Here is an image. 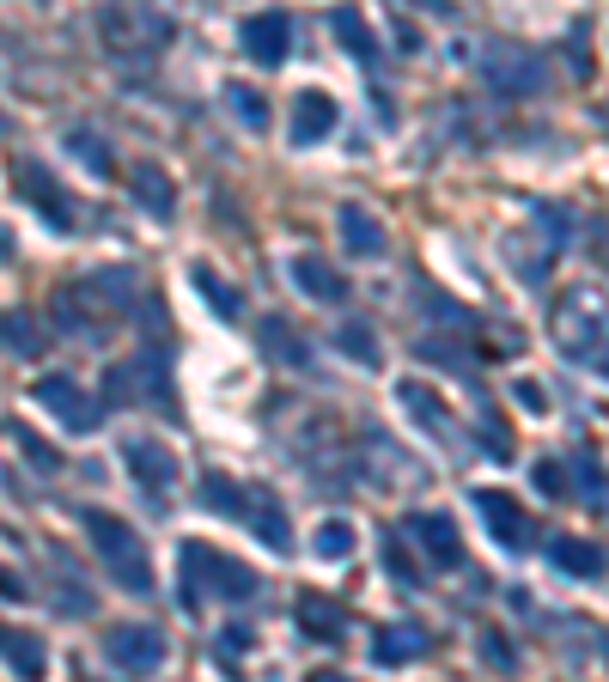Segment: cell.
I'll list each match as a JSON object with an SVG mask.
<instances>
[{
    "mask_svg": "<svg viewBox=\"0 0 609 682\" xmlns=\"http://www.w3.org/2000/svg\"><path fill=\"white\" fill-rule=\"evenodd\" d=\"M554 347L609 378V299L598 287H573L554 305Z\"/></svg>",
    "mask_w": 609,
    "mask_h": 682,
    "instance_id": "cell-1",
    "label": "cell"
},
{
    "mask_svg": "<svg viewBox=\"0 0 609 682\" xmlns=\"http://www.w3.org/2000/svg\"><path fill=\"white\" fill-rule=\"evenodd\" d=\"M184 603H202V597H219V603H244L263 591V579L256 567H244V561L219 555V548L207 543H184Z\"/></svg>",
    "mask_w": 609,
    "mask_h": 682,
    "instance_id": "cell-2",
    "label": "cell"
},
{
    "mask_svg": "<svg viewBox=\"0 0 609 682\" xmlns=\"http://www.w3.org/2000/svg\"><path fill=\"white\" fill-rule=\"evenodd\" d=\"M80 524H86V536H92V548L104 561H110V573L122 579L128 591H153V561H147V548H140V536L128 531L116 512H98V506H86L80 512Z\"/></svg>",
    "mask_w": 609,
    "mask_h": 682,
    "instance_id": "cell-3",
    "label": "cell"
},
{
    "mask_svg": "<svg viewBox=\"0 0 609 682\" xmlns=\"http://www.w3.org/2000/svg\"><path fill=\"white\" fill-rule=\"evenodd\" d=\"M104 403H171L159 347H147L140 359H122V366L104 372Z\"/></svg>",
    "mask_w": 609,
    "mask_h": 682,
    "instance_id": "cell-4",
    "label": "cell"
},
{
    "mask_svg": "<svg viewBox=\"0 0 609 682\" xmlns=\"http://www.w3.org/2000/svg\"><path fill=\"white\" fill-rule=\"evenodd\" d=\"M482 73H488V86L507 92V98H537L542 86H549V68H542L530 49H518V43H494V49H488Z\"/></svg>",
    "mask_w": 609,
    "mask_h": 682,
    "instance_id": "cell-5",
    "label": "cell"
},
{
    "mask_svg": "<svg viewBox=\"0 0 609 682\" xmlns=\"http://www.w3.org/2000/svg\"><path fill=\"white\" fill-rule=\"evenodd\" d=\"M31 396L49 408V415L61 421L68 433H98V421H104V403H92V396L80 391L73 378H61V372H49V378H37L31 384Z\"/></svg>",
    "mask_w": 609,
    "mask_h": 682,
    "instance_id": "cell-6",
    "label": "cell"
},
{
    "mask_svg": "<svg viewBox=\"0 0 609 682\" xmlns=\"http://www.w3.org/2000/svg\"><path fill=\"white\" fill-rule=\"evenodd\" d=\"M475 512L488 518V536H494L500 548H512V555H530V548H537V524H530V512L518 506L512 494L482 487V494H475Z\"/></svg>",
    "mask_w": 609,
    "mask_h": 682,
    "instance_id": "cell-7",
    "label": "cell"
},
{
    "mask_svg": "<svg viewBox=\"0 0 609 682\" xmlns=\"http://www.w3.org/2000/svg\"><path fill=\"white\" fill-rule=\"evenodd\" d=\"M238 43H244V56H251L256 68H281V61L293 56V19L281 7L251 12V19L238 24Z\"/></svg>",
    "mask_w": 609,
    "mask_h": 682,
    "instance_id": "cell-8",
    "label": "cell"
},
{
    "mask_svg": "<svg viewBox=\"0 0 609 682\" xmlns=\"http://www.w3.org/2000/svg\"><path fill=\"white\" fill-rule=\"evenodd\" d=\"M396 403H403V415H409L414 427L426 433V439H439V445H451V439H458V415L445 408V396H439L433 384H421V378L396 384Z\"/></svg>",
    "mask_w": 609,
    "mask_h": 682,
    "instance_id": "cell-9",
    "label": "cell"
},
{
    "mask_svg": "<svg viewBox=\"0 0 609 682\" xmlns=\"http://www.w3.org/2000/svg\"><path fill=\"white\" fill-rule=\"evenodd\" d=\"M104 652H110V664H122V671L153 676L165 664V634L147 627V622H128V627H116V634L104 640Z\"/></svg>",
    "mask_w": 609,
    "mask_h": 682,
    "instance_id": "cell-10",
    "label": "cell"
},
{
    "mask_svg": "<svg viewBox=\"0 0 609 682\" xmlns=\"http://www.w3.org/2000/svg\"><path fill=\"white\" fill-rule=\"evenodd\" d=\"M56 189H61V184H56V177H49L37 159H19V196L31 201V208L43 214V220L56 226V231H73V220H80V208H73V201H61Z\"/></svg>",
    "mask_w": 609,
    "mask_h": 682,
    "instance_id": "cell-11",
    "label": "cell"
},
{
    "mask_svg": "<svg viewBox=\"0 0 609 682\" xmlns=\"http://www.w3.org/2000/svg\"><path fill=\"white\" fill-rule=\"evenodd\" d=\"M403 531L433 555V567H463V536H458V518H451V512H414Z\"/></svg>",
    "mask_w": 609,
    "mask_h": 682,
    "instance_id": "cell-12",
    "label": "cell"
},
{
    "mask_svg": "<svg viewBox=\"0 0 609 682\" xmlns=\"http://www.w3.org/2000/svg\"><path fill=\"white\" fill-rule=\"evenodd\" d=\"M122 463L147 494H165V487L177 482V457H171V445H159V439H122Z\"/></svg>",
    "mask_w": 609,
    "mask_h": 682,
    "instance_id": "cell-13",
    "label": "cell"
},
{
    "mask_svg": "<svg viewBox=\"0 0 609 682\" xmlns=\"http://www.w3.org/2000/svg\"><path fill=\"white\" fill-rule=\"evenodd\" d=\"M335 122H342V105H335V92H299V105H293V147H317V140L335 135Z\"/></svg>",
    "mask_w": 609,
    "mask_h": 682,
    "instance_id": "cell-14",
    "label": "cell"
},
{
    "mask_svg": "<svg viewBox=\"0 0 609 682\" xmlns=\"http://www.w3.org/2000/svg\"><path fill=\"white\" fill-rule=\"evenodd\" d=\"M244 524L256 531V543H263L268 555H293V524H287V506H281L275 494H263V487H256L251 506H244Z\"/></svg>",
    "mask_w": 609,
    "mask_h": 682,
    "instance_id": "cell-15",
    "label": "cell"
},
{
    "mask_svg": "<svg viewBox=\"0 0 609 682\" xmlns=\"http://www.w3.org/2000/svg\"><path fill=\"white\" fill-rule=\"evenodd\" d=\"M287 275H293V287H299L305 299H317V305H342V299H347V280L335 275V268L323 263V256H311V250L293 256Z\"/></svg>",
    "mask_w": 609,
    "mask_h": 682,
    "instance_id": "cell-16",
    "label": "cell"
},
{
    "mask_svg": "<svg viewBox=\"0 0 609 682\" xmlns=\"http://www.w3.org/2000/svg\"><path fill=\"white\" fill-rule=\"evenodd\" d=\"M421 652H426V634H421V627H409V622L379 627V634H372V664H384V671H396V664H414Z\"/></svg>",
    "mask_w": 609,
    "mask_h": 682,
    "instance_id": "cell-17",
    "label": "cell"
},
{
    "mask_svg": "<svg viewBox=\"0 0 609 682\" xmlns=\"http://www.w3.org/2000/svg\"><path fill=\"white\" fill-rule=\"evenodd\" d=\"M549 561H554V573H567V579H598V573L609 567L603 548L586 543V536H554V543H549Z\"/></svg>",
    "mask_w": 609,
    "mask_h": 682,
    "instance_id": "cell-18",
    "label": "cell"
},
{
    "mask_svg": "<svg viewBox=\"0 0 609 682\" xmlns=\"http://www.w3.org/2000/svg\"><path fill=\"white\" fill-rule=\"evenodd\" d=\"M335 226H342V250L347 256H384V226L372 220L360 201H347V208L335 214Z\"/></svg>",
    "mask_w": 609,
    "mask_h": 682,
    "instance_id": "cell-19",
    "label": "cell"
},
{
    "mask_svg": "<svg viewBox=\"0 0 609 682\" xmlns=\"http://www.w3.org/2000/svg\"><path fill=\"white\" fill-rule=\"evenodd\" d=\"M128 184H135V201L153 214V220H171V214H177V189H171V177H165L159 165H135Z\"/></svg>",
    "mask_w": 609,
    "mask_h": 682,
    "instance_id": "cell-20",
    "label": "cell"
},
{
    "mask_svg": "<svg viewBox=\"0 0 609 682\" xmlns=\"http://www.w3.org/2000/svg\"><path fill=\"white\" fill-rule=\"evenodd\" d=\"M299 627L311 640H323V646H335V640L347 634V615H342V603H330V597H317V591H305L299 597Z\"/></svg>",
    "mask_w": 609,
    "mask_h": 682,
    "instance_id": "cell-21",
    "label": "cell"
},
{
    "mask_svg": "<svg viewBox=\"0 0 609 682\" xmlns=\"http://www.w3.org/2000/svg\"><path fill=\"white\" fill-rule=\"evenodd\" d=\"M330 24H335V37H342V49H347L354 61H366V68L379 61V37H372V24L360 19L354 7H335V12H330Z\"/></svg>",
    "mask_w": 609,
    "mask_h": 682,
    "instance_id": "cell-22",
    "label": "cell"
},
{
    "mask_svg": "<svg viewBox=\"0 0 609 682\" xmlns=\"http://www.w3.org/2000/svg\"><path fill=\"white\" fill-rule=\"evenodd\" d=\"M0 347L19 359H37L43 354V329H37L31 312H0Z\"/></svg>",
    "mask_w": 609,
    "mask_h": 682,
    "instance_id": "cell-23",
    "label": "cell"
},
{
    "mask_svg": "<svg viewBox=\"0 0 609 682\" xmlns=\"http://www.w3.org/2000/svg\"><path fill=\"white\" fill-rule=\"evenodd\" d=\"M0 659H7L19 676H43V640L19 634V627H0Z\"/></svg>",
    "mask_w": 609,
    "mask_h": 682,
    "instance_id": "cell-24",
    "label": "cell"
},
{
    "mask_svg": "<svg viewBox=\"0 0 609 682\" xmlns=\"http://www.w3.org/2000/svg\"><path fill=\"white\" fill-rule=\"evenodd\" d=\"M330 347H335L342 359H354V366H379V359H384V347H379V336H372V324H342V329L330 336Z\"/></svg>",
    "mask_w": 609,
    "mask_h": 682,
    "instance_id": "cell-25",
    "label": "cell"
},
{
    "mask_svg": "<svg viewBox=\"0 0 609 682\" xmlns=\"http://www.w3.org/2000/svg\"><path fill=\"white\" fill-rule=\"evenodd\" d=\"M189 275H196L202 299L214 305V312L226 317V324H238V317H244V299H238V287H232V280H219V275H214V268H207V263H196V268H189Z\"/></svg>",
    "mask_w": 609,
    "mask_h": 682,
    "instance_id": "cell-26",
    "label": "cell"
},
{
    "mask_svg": "<svg viewBox=\"0 0 609 682\" xmlns=\"http://www.w3.org/2000/svg\"><path fill=\"white\" fill-rule=\"evenodd\" d=\"M202 506L207 512H219V518H244V506H251V494H244V487L238 482H232V475H207V482H202Z\"/></svg>",
    "mask_w": 609,
    "mask_h": 682,
    "instance_id": "cell-27",
    "label": "cell"
},
{
    "mask_svg": "<svg viewBox=\"0 0 609 682\" xmlns=\"http://www.w3.org/2000/svg\"><path fill=\"white\" fill-rule=\"evenodd\" d=\"M354 543H360V536H354V524H347V518H323L317 536H311V555H317V561H347V555H354Z\"/></svg>",
    "mask_w": 609,
    "mask_h": 682,
    "instance_id": "cell-28",
    "label": "cell"
},
{
    "mask_svg": "<svg viewBox=\"0 0 609 682\" xmlns=\"http://www.w3.org/2000/svg\"><path fill=\"white\" fill-rule=\"evenodd\" d=\"M530 482H537L542 500H567V494H573V470H567L561 457H537V463H530Z\"/></svg>",
    "mask_w": 609,
    "mask_h": 682,
    "instance_id": "cell-29",
    "label": "cell"
},
{
    "mask_svg": "<svg viewBox=\"0 0 609 682\" xmlns=\"http://www.w3.org/2000/svg\"><path fill=\"white\" fill-rule=\"evenodd\" d=\"M263 354L287 359V366H305V359H311V347H305V342H293V329L281 324V317H268V324H263Z\"/></svg>",
    "mask_w": 609,
    "mask_h": 682,
    "instance_id": "cell-30",
    "label": "cell"
},
{
    "mask_svg": "<svg viewBox=\"0 0 609 682\" xmlns=\"http://www.w3.org/2000/svg\"><path fill=\"white\" fill-rule=\"evenodd\" d=\"M226 105L238 110V116H244V122H251V128H268V98L256 92V86L232 80V86H226Z\"/></svg>",
    "mask_w": 609,
    "mask_h": 682,
    "instance_id": "cell-31",
    "label": "cell"
},
{
    "mask_svg": "<svg viewBox=\"0 0 609 682\" xmlns=\"http://www.w3.org/2000/svg\"><path fill=\"white\" fill-rule=\"evenodd\" d=\"M573 475H579V494H586V506H609V482H603L598 457L579 452V457H573Z\"/></svg>",
    "mask_w": 609,
    "mask_h": 682,
    "instance_id": "cell-32",
    "label": "cell"
},
{
    "mask_svg": "<svg viewBox=\"0 0 609 682\" xmlns=\"http://www.w3.org/2000/svg\"><path fill=\"white\" fill-rule=\"evenodd\" d=\"M68 152H73V159H80L92 177H110V171H116V165H110V152L98 147V135H68Z\"/></svg>",
    "mask_w": 609,
    "mask_h": 682,
    "instance_id": "cell-33",
    "label": "cell"
},
{
    "mask_svg": "<svg viewBox=\"0 0 609 682\" xmlns=\"http://www.w3.org/2000/svg\"><path fill=\"white\" fill-rule=\"evenodd\" d=\"M384 567H391V579H396V585H421V567H414V561H409V548H403V536H384Z\"/></svg>",
    "mask_w": 609,
    "mask_h": 682,
    "instance_id": "cell-34",
    "label": "cell"
},
{
    "mask_svg": "<svg viewBox=\"0 0 609 682\" xmlns=\"http://www.w3.org/2000/svg\"><path fill=\"white\" fill-rule=\"evenodd\" d=\"M19 452H24V463H31V470H43V475L61 470V452H56V445H43L37 433H24V427H19Z\"/></svg>",
    "mask_w": 609,
    "mask_h": 682,
    "instance_id": "cell-35",
    "label": "cell"
},
{
    "mask_svg": "<svg viewBox=\"0 0 609 682\" xmlns=\"http://www.w3.org/2000/svg\"><path fill=\"white\" fill-rule=\"evenodd\" d=\"M512 396H518L524 415H549V391H542L537 378H512Z\"/></svg>",
    "mask_w": 609,
    "mask_h": 682,
    "instance_id": "cell-36",
    "label": "cell"
},
{
    "mask_svg": "<svg viewBox=\"0 0 609 682\" xmlns=\"http://www.w3.org/2000/svg\"><path fill=\"white\" fill-rule=\"evenodd\" d=\"M0 603H24V579L7 567V561H0Z\"/></svg>",
    "mask_w": 609,
    "mask_h": 682,
    "instance_id": "cell-37",
    "label": "cell"
},
{
    "mask_svg": "<svg viewBox=\"0 0 609 682\" xmlns=\"http://www.w3.org/2000/svg\"><path fill=\"white\" fill-rule=\"evenodd\" d=\"M482 652H488V659H494V664H518V652H512L500 634H488V640H482Z\"/></svg>",
    "mask_w": 609,
    "mask_h": 682,
    "instance_id": "cell-38",
    "label": "cell"
},
{
    "mask_svg": "<svg viewBox=\"0 0 609 682\" xmlns=\"http://www.w3.org/2000/svg\"><path fill=\"white\" fill-rule=\"evenodd\" d=\"M238 652H251V627H232L226 634V659H238Z\"/></svg>",
    "mask_w": 609,
    "mask_h": 682,
    "instance_id": "cell-39",
    "label": "cell"
},
{
    "mask_svg": "<svg viewBox=\"0 0 609 682\" xmlns=\"http://www.w3.org/2000/svg\"><path fill=\"white\" fill-rule=\"evenodd\" d=\"M7 263H12V231L0 226V268H7Z\"/></svg>",
    "mask_w": 609,
    "mask_h": 682,
    "instance_id": "cell-40",
    "label": "cell"
},
{
    "mask_svg": "<svg viewBox=\"0 0 609 682\" xmlns=\"http://www.w3.org/2000/svg\"><path fill=\"white\" fill-rule=\"evenodd\" d=\"M603 652H609V640H603Z\"/></svg>",
    "mask_w": 609,
    "mask_h": 682,
    "instance_id": "cell-41",
    "label": "cell"
}]
</instances>
